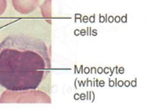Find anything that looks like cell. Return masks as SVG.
Wrapping results in <instances>:
<instances>
[{"instance_id":"obj_1","label":"cell","mask_w":156,"mask_h":109,"mask_svg":"<svg viewBox=\"0 0 156 109\" xmlns=\"http://www.w3.org/2000/svg\"><path fill=\"white\" fill-rule=\"evenodd\" d=\"M50 70V55L43 40L10 36L0 44V85L6 89H36Z\"/></svg>"},{"instance_id":"obj_2","label":"cell","mask_w":156,"mask_h":109,"mask_svg":"<svg viewBox=\"0 0 156 109\" xmlns=\"http://www.w3.org/2000/svg\"><path fill=\"white\" fill-rule=\"evenodd\" d=\"M0 103H39L50 104L51 97L47 93L36 90H8L4 91L0 97Z\"/></svg>"},{"instance_id":"obj_3","label":"cell","mask_w":156,"mask_h":109,"mask_svg":"<svg viewBox=\"0 0 156 109\" xmlns=\"http://www.w3.org/2000/svg\"><path fill=\"white\" fill-rule=\"evenodd\" d=\"M13 8L22 14L32 13L39 5V0H12Z\"/></svg>"},{"instance_id":"obj_4","label":"cell","mask_w":156,"mask_h":109,"mask_svg":"<svg viewBox=\"0 0 156 109\" xmlns=\"http://www.w3.org/2000/svg\"><path fill=\"white\" fill-rule=\"evenodd\" d=\"M40 9H41V13L43 15V17L47 20L48 24H52V0H46L41 5H40Z\"/></svg>"},{"instance_id":"obj_5","label":"cell","mask_w":156,"mask_h":109,"mask_svg":"<svg viewBox=\"0 0 156 109\" xmlns=\"http://www.w3.org/2000/svg\"><path fill=\"white\" fill-rule=\"evenodd\" d=\"M7 7V0H0V15L5 12Z\"/></svg>"}]
</instances>
